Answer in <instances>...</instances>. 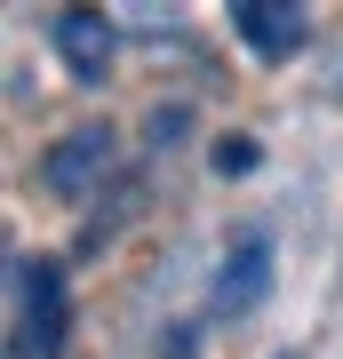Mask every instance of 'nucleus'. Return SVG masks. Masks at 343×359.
<instances>
[{
  "label": "nucleus",
  "instance_id": "1",
  "mask_svg": "<svg viewBox=\"0 0 343 359\" xmlns=\"http://www.w3.org/2000/svg\"><path fill=\"white\" fill-rule=\"evenodd\" d=\"M72 287L56 256H8V359H64Z\"/></svg>",
  "mask_w": 343,
  "mask_h": 359
},
{
  "label": "nucleus",
  "instance_id": "2",
  "mask_svg": "<svg viewBox=\"0 0 343 359\" xmlns=\"http://www.w3.org/2000/svg\"><path fill=\"white\" fill-rule=\"evenodd\" d=\"M271 280H280V240H271L264 224H248L240 240L224 248L216 280H208V311H216V320H248V311L271 295Z\"/></svg>",
  "mask_w": 343,
  "mask_h": 359
},
{
  "label": "nucleus",
  "instance_id": "3",
  "mask_svg": "<svg viewBox=\"0 0 343 359\" xmlns=\"http://www.w3.org/2000/svg\"><path fill=\"white\" fill-rule=\"evenodd\" d=\"M120 168V136L112 128H72L48 144V160H40V184H48L56 200H96V184Z\"/></svg>",
  "mask_w": 343,
  "mask_h": 359
},
{
  "label": "nucleus",
  "instance_id": "4",
  "mask_svg": "<svg viewBox=\"0 0 343 359\" xmlns=\"http://www.w3.org/2000/svg\"><path fill=\"white\" fill-rule=\"evenodd\" d=\"M231 32H240L264 65H288V56L311 40L304 8H288V0H231Z\"/></svg>",
  "mask_w": 343,
  "mask_h": 359
},
{
  "label": "nucleus",
  "instance_id": "5",
  "mask_svg": "<svg viewBox=\"0 0 343 359\" xmlns=\"http://www.w3.org/2000/svg\"><path fill=\"white\" fill-rule=\"evenodd\" d=\"M48 40H56L64 65H72V80H104V65H112V16L104 8H64Z\"/></svg>",
  "mask_w": 343,
  "mask_h": 359
},
{
  "label": "nucleus",
  "instance_id": "6",
  "mask_svg": "<svg viewBox=\"0 0 343 359\" xmlns=\"http://www.w3.org/2000/svg\"><path fill=\"white\" fill-rule=\"evenodd\" d=\"M255 160H264V152H255V136H231V144H216V176H248Z\"/></svg>",
  "mask_w": 343,
  "mask_h": 359
},
{
  "label": "nucleus",
  "instance_id": "7",
  "mask_svg": "<svg viewBox=\"0 0 343 359\" xmlns=\"http://www.w3.org/2000/svg\"><path fill=\"white\" fill-rule=\"evenodd\" d=\"M152 359H200V320H176V327L160 335V351H152Z\"/></svg>",
  "mask_w": 343,
  "mask_h": 359
},
{
  "label": "nucleus",
  "instance_id": "8",
  "mask_svg": "<svg viewBox=\"0 0 343 359\" xmlns=\"http://www.w3.org/2000/svg\"><path fill=\"white\" fill-rule=\"evenodd\" d=\"M184 104H168V112H152V128H144V136H152V152H168V144H176V128H184Z\"/></svg>",
  "mask_w": 343,
  "mask_h": 359
},
{
  "label": "nucleus",
  "instance_id": "9",
  "mask_svg": "<svg viewBox=\"0 0 343 359\" xmlns=\"http://www.w3.org/2000/svg\"><path fill=\"white\" fill-rule=\"evenodd\" d=\"M335 96H343V72H335Z\"/></svg>",
  "mask_w": 343,
  "mask_h": 359
}]
</instances>
